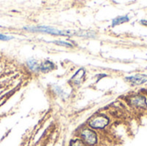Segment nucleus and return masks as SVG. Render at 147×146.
I'll list each match as a JSON object with an SVG mask.
<instances>
[{"label":"nucleus","mask_w":147,"mask_h":146,"mask_svg":"<svg viewBox=\"0 0 147 146\" xmlns=\"http://www.w3.org/2000/svg\"><path fill=\"white\" fill-rule=\"evenodd\" d=\"M24 29L31 31V32H42L46 34H50L53 35H65V36H70L72 34H75L76 33H72L71 31H63L59 30L54 28L47 27V26H39V27H26Z\"/></svg>","instance_id":"1"},{"label":"nucleus","mask_w":147,"mask_h":146,"mask_svg":"<svg viewBox=\"0 0 147 146\" xmlns=\"http://www.w3.org/2000/svg\"><path fill=\"white\" fill-rule=\"evenodd\" d=\"M109 124V119L103 114H97L92 117L89 121V126L94 129H102Z\"/></svg>","instance_id":"2"},{"label":"nucleus","mask_w":147,"mask_h":146,"mask_svg":"<svg viewBox=\"0 0 147 146\" xmlns=\"http://www.w3.org/2000/svg\"><path fill=\"white\" fill-rule=\"evenodd\" d=\"M81 137L84 140V143L87 144L88 145L93 146L97 143V136L96 133L91 129H84L81 133Z\"/></svg>","instance_id":"3"},{"label":"nucleus","mask_w":147,"mask_h":146,"mask_svg":"<svg viewBox=\"0 0 147 146\" xmlns=\"http://www.w3.org/2000/svg\"><path fill=\"white\" fill-rule=\"evenodd\" d=\"M127 79L134 84H142V83L147 82V75L137 74V75H134L132 77H127Z\"/></svg>","instance_id":"4"},{"label":"nucleus","mask_w":147,"mask_h":146,"mask_svg":"<svg viewBox=\"0 0 147 146\" xmlns=\"http://www.w3.org/2000/svg\"><path fill=\"white\" fill-rule=\"evenodd\" d=\"M55 68V65L53 62L49 61V60H46L44 61L40 65V71L43 73H46L47 71H52L53 69Z\"/></svg>","instance_id":"5"},{"label":"nucleus","mask_w":147,"mask_h":146,"mask_svg":"<svg viewBox=\"0 0 147 146\" xmlns=\"http://www.w3.org/2000/svg\"><path fill=\"white\" fill-rule=\"evenodd\" d=\"M84 75V71L83 69L79 70V71L71 77V82L72 83H74V84H79V83L81 82V80H82Z\"/></svg>","instance_id":"6"},{"label":"nucleus","mask_w":147,"mask_h":146,"mask_svg":"<svg viewBox=\"0 0 147 146\" xmlns=\"http://www.w3.org/2000/svg\"><path fill=\"white\" fill-rule=\"evenodd\" d=\"M129 21V18L127 15H123V16H119V17H116L113 20L112 22V27H115V26H117V25H120V24H122L124 22H127Z\"/></svg>","instance_id":"7"},{"label":"nucleus","mask_w":147,"mask_h":146,"mask_svg":"<svg viewBox=\"0 0 147 146\" xmlns=\"http://www.w3.org/2000/svg\"><path fill=\"white\" fill-rule=\"evenodd\" d=\"M28 68L32 71H34V72H37L40 71V65H38L37 61L34 60V59H29L28 61Z\"/></svg>","instance_id":"8"},{"label":"nucleus","mask_w":147,"mask_h":146,"mask_svg":"<svg viewBox=\"0 0 147 146\" xmlns=\"http://www.w3.org/2000/svg\"><path fill=\"white\" fill-rule=\"evenodd\" d=\"M133 103L134 104V105H139V106H145V107H146V100H145V98L144 97H142V96H136L133 101Z\"/></svg>","instance_id":"9"},{"label":"nucleus","mask_w":147,"mask_h":146,"mask_svg":"<svg viewBox=\"0 0 147 146\" xmlns=\"http://www.w3.org/2000/svg\"><path fill=\"white\" fill-rule=\"evenodd\" d=\"M70 146H85V144L80 139H75L71 142Z\"/></svg>","instance_id":"10"},{"label":"nucleus","mask_w":147,"mask_h":146,"mask_svg":"<svg viewBox=\"0 0 147 146\" xmlns=\"http://www.w3.org/2000/svg\"><path fill=\"white\" fill-rule=\"evenodd\" d=\"M53 43H55L57 45H59V46H67V47H72V45L71 43L62 41V40H56V41H53Z\"/></svg>","instance_id":"11"},{"label":"nucleus","mask_w":147,"mask_h":146,"mask_svg":"<svg viewBox=\"0 0 147 146\" xmlns=\"http://www.w3.org/2000/svg\"><path fill=\"white\" fill-rule=\"evenodd\" d=\"M13 37L11 36H7V35H4V34H0V40H10L12 39Z\"/></svg>","instance_id":"12"},{"label":"nucleus","mask_w":147,"mask_h":146,"mask_svg":"<svg viewBox=\"0 0 147 146\" xmlns=\"http://www.w3.org/2000/svg\"><path fill=\"white\" fill-rule=\"evenodd\" d=\"M140 22H141L142 24H144V25H147V21H144V20H143V21H141Z\"/></svg>","instance_id":"13"}]
</instances>
